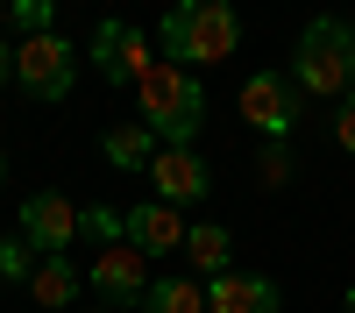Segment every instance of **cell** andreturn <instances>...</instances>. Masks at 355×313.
<instances>
[{"instance_id":"1","label":"cell","mask_w":355,"mask_h":313,"mask_svg":"<svg viewBox=\"0 0 355 313\" xmlns=\"http://www.w3.org/2000/svg\"><path fill=\"white\" fill-rule=\"evenodd\" d=\"M157 43H164L171 65L199 71V65H220V57H234V43H242V22H234L227 0H178V8L164 15V28H157Z\"/></svg>"},{"instance_id":"2","label":"cell","mask_w":355,"mask_h":313,"mask_svg":"<svg viewBox=\"0 0 355 313\" xmlns=\"http://www.w3.org/2000/svg\"><path fill=\"white\" fill-rule=\"evenodd\" d=\"M291 85L313 93V100H348V85H355V22L313 15L306 36H299V57H291Z\"/></svg>"},{"instance_id":"3","label":"cell","mask_w":355,"mask_h":313,"mask_svg":"<svg viewBox=\"0 0 355 313\" xmlns=\"http://www.w3.org/2000/svg\"><path fill=\"white\" fill-rule=\"evenodd\" d=\"M135 93H142V128L192 150V135H199V121H206V85H199L185 65H171V57H164V65H150V78H142Z\"/></svg>"},{"instance_id":"4","label":"cell","mask_w":355,"mask_h":313,"mask_svg":"<svg viewBox=\"0 0 355 313\" xmlns=\"http://www.w3.org/2000/svg\"><path fill=\"white\" fill-rule=\"evenodd\" d=\"M78 78V50L71 36H57V28H28L21 50H15V85L28 100H64Z\"/></svg>"},{"instance_id":"5","label":"cell","mask_w":355,"mask_h":313,"mask_svg":"<svg viewBox=\"0 0 355 313\" xmlns=\"http://www.w3.org/2000/svg\"><path fill=\"white\" fill-rule=\"evenodd\" d=\"M85 285H93L100 299H114V306H142L157 278H150V256H142V249L121 235V242H107L93 264H85Z\"/></svg>"},{"instance_id":"6","label":"cell","mask_w":355,"mask_h":313,"mask_svg":"<svg viewBox=\"0 0 355 313\" xmlns=\"http://www.w3.org/2000/svg\"><path fill=\"white\" fill-rule=\"evenodd\" d=\"M150 65H157V43L135 22H100L93 28V71H107L114 85H142Z\"/></svg>"},{"instance_id":"7","label":"cell","mask_w":355,"mask_h":313,"mask_svg":"<svg viewBox=\"0 0 355 313\" xmlns=\"http://www.w3.org/2000/svg\"><path fill=\"white\" fill-rule=\"evenodd\" d=\"M21 235H28V249H43V256H71V242L85 235V214L71 207L64 192H28Z\"/></svg>"},{"instance_id":"8","label":"cell","mask_w":355,"mask_h":313,"mask_svg":"<svg viewBox=\"0 0 355 313\" xmlns=\"http://www.w3.org/2000/svg\"><path fill=\"white\" fill-rule=\"evenodd\" d=\"M242 121L263 128V135H284L291 121H299V85H291V71H256V78H242Z\"/></svg>"},{"instance_id":"9","label":"cell","mask_w":355,"mask_h":313,"mask_svg":"<svg viewBox=\"0 0 355 313\" xmlns=\"http://www.w3.org/2000/svg\"><path fill=\"white\" fill-rule=\"evenodd\" d=\"M206 164L199 150H185V142H164L157 164H150V199H164V207H192V199H206Z\"/></svg>"},{"instance_id":"10","label":"cell","mask_w":355,"mask_h":313,"mask_svg":"<svg viewBox=\"0 0 355 313\" xmlns=\"http://www.w3.org/2000/svg\"><path fill=\"white\" fill-rule=\"evenodd\" d=\"M121 235H128L142 256H171V249H185L192 228L178 221V207H164V199H142V207L121 214Z\"/></svg>"},{"instance_id":"11","label":"cell","mask_w":355,"mask_h":313,"mask_svg":"<svg viewBox=\"0 0 355 313\" xmlns=\"http://www.w3.org/2000/svg\"><path fill=\"white\" fill-rule=\"evenodd\" d=\"M206 313H277V285L249 271H220L206 278Z\"/></svg>"},{"instance_id":"12","label":"cell","mask_w":355,"mask_h":313,"mask_svg":"<svg viewBox=\"0 0 355 313\" xmlns=\"http://www.w3.org/2000/svg\"><path fill=\"white\" fill-rule=\"evenodd\" d=\"M28 299H36V306H71L78 299V264H71V256H36Z\"/></svg>"},{"instance_id":"13","label":"cell","mask_w":355,"mask_h":313,"mask_svg":"<svg viewBox=\"0 0 355 313\" xmlns=\"http://www.w3.org/2000/svg\"><path fill=\"white\" fill-rule=\"evenodd\" d=\"M157 150H164V135H142V121H128V128L107 135V164H114V171H150Z\"/></svg>"},{"instance_id":"14","label":"cell","mask_w":355,"mask_h":313,"mask_svg":"<svg viewBox=\"0 0 355 313\" xmlns=\"http://www.w3.org/2000/svg\"><path fill=\"white\" fill-rule=\"evenodd\" d=\"M142 313H206V285L199 278H157Z\"/></svg>"},{"instance_id":"15","label":"cell","mask_w":355,"mask_h":313,"mask_svg":"<svg viewBox=\"0 0 355 313\" xmlns=\"http://www.w3.org/2000/svg\"><path fill=\"white\" fill-rule=\"evenodd\" d=\"M227 249H234V235H227L220 221H199L192 235H185V256H192L206 278H220V271H227Z\"/></svg>"},{"instance_id":"16","label":"cell","mask_w":355,"mask_h":313,"mask_svg":"<svg viewBox=\"0 0 355 313\" xmlns=\"http://www.w3.org/2000/svg\"><path fill=\"white\" fill-rule=\"evenodd\" d=\"M21 242H28V235H8V242H0V278H21V285H28V256H21Z\"/></svg>"},{"instance_id":"17","label":"cell","mask_w":355,"mask_h":313,"mask_svg":"<svg viewBox=\"0 0 355 313\" xmlns=\"http://www.w3.org/2000/svg\"><path fill=\"white\" fill-rule=\"evenodd\" d=\"M334 142H341V150L355 157V93H348V100L334 107Z\"/></svg>"},{"instance_id":"18","label":"cell","mask_w":355,"mask_h":313,"mask_svg":"<svg viewBox=\"0 0 355 313\" xmlns=\"http://www.w3.org/2000/svg\"><path fill=\"white\" fill-rule=\"evenodd\" d=\"M8 78H15V50L0 43V85H8Z\"/></svg>"},{"instance_id":"19","label":"cell","mask_w":355,"mask_h":313,"mask_svg":"<svg viewBox=\"0 0 355 313\" xmlns=\"http://www.w3.org/2000/svg\"><path fill=\"white\" fill-rule=\"evenodd\" d=\"M348 313H355V285H348Z\"/></svg>"},{"instance_id":"20","label":"cell","mask_w":355,"mask_h":313,"mask_svg":"<svg viewBox=\"0 0 355 313\" xmlns=\"http://www.w3.org/2000/svg\"><path fill=\"white\" fill-rule=\"evenodd\" d=\"M0 178H8V157H0Z\"/></svg>"},{"instance_id":"21","label":"cell","mask_w":355,"mask_h":313,"mask_svg":"<svg viewBox=\"0 0 355 313\" xmlns=\"http://www.w3.org/2000/svg\"><path fill=\"white\" fill-rule=\"evenodd\" d=\"M93 313H114V306H93Z\"/></svg>"}]
</instances>
